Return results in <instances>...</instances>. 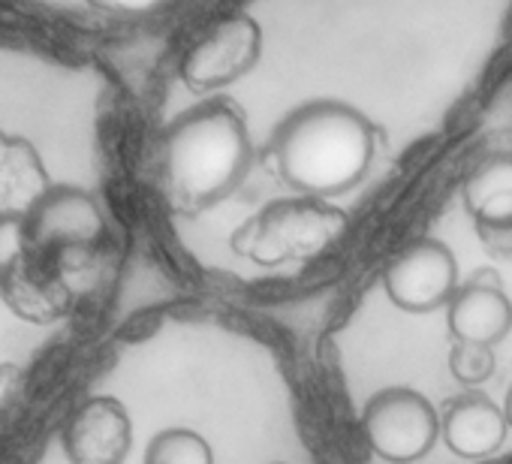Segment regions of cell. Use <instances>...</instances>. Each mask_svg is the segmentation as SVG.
<instances>
[{
    "label": "cell",
    "mask_w": 512,
    "mask_h": 464,
    "mask_svg": "<svg viewBox=\"0 0 512 464\" xmlns=\"http://www.w3.org/2000/svg\"><path fill=\"white\" fill-rule=\"evenodd\" d=\"M377 136L374 121L356 106L314 100L281 121L269 151L287 187L299 196L329 199L368 175Z\"/></svg>",
    "instance_id": "obj_1"
},
{
    "label": "cell",
    "mask_w": 512,
    "mask_h": 464,
    "mask_svg": "<svg viewBox=\"0 0 512 464\" xmlns=\"http://www.w3.org/2000/svg\"><path fill=\"white\" fill-rule=\"evenodd\" d=\"M253 166L247 118L229 100H208L163 136V190L175 211L196 214L226 199Z\"/></svg>",
    "instance_id": "obj_2"
},
{
    "label": "cell",
    "mask_w": 512,
    "mask_h": 464,
    "mask_svg": "<svg viewBox=\"0 0 512 464\" xmlns=\"http://www.w3.org/2000/svg\"><path fill=\"white\" fill-rule=\"evenodd\" d=\"M347 223V214L326 199H275L232 232V251L256 266L308 263L344 236Z\"/></svg>",
    "instance_id": "obj_3"
},
{
    "label": "cell",
    "mask_w": 512,
    "mask_h": 464,
    "mask_svg": "<svg viewBox=\"0 0 512 464\" xmlns=\"http://www.w3.org/2000/svg\"><path fill=\"white\" fill-rule=\"evenodd\" d=\"M58 254L31 245L25 220H0V296L28 323H55L70 305Z\"/></svg>",
    "instance_id": "obj_4"
},
{
    "label": "cell",
    "mask_w": 512,
    "mask_h": 464,
    "mask_svg": "<svg viewBox=\"0 0 512 464\" xmlns=\"http://www.w3.org/2000/svg\"><path fill=\"white\" fill-rule=\"evenodd\" d=\"M362 431L368 446L392 461L410 464L431 452L440 437V419L434 404L407 386H392L377 392L362 413Z\"/></svg>",
    "instance_id": "obj_5"
},
{
    "label": "cell",
    "mask_w": 512,
    "mask_h": 464,
    "mask_svg": "<svg viewBox=\"0 0 512 464\" xmlns=\"http://www.w3.org/2000/svg\"><path fill=\"white\" fill-rule=\"evenodd\" d=\"M263 52V31L250 16L232 13L214 22L184 55L181 79L190 91H214L244 79Z\"/></svg>",
    "instance_id": "obj_6"
},
{
    "label": "cell",
    "mask_w": 512,
    "mask_h": 464,
    "mask_svg": "<svg viewBox=\"0 0 512 464\" xmlns=\"http://www.w3.org/2000/svg\"><path fill=\"white\" fill-rule=\"evenodd\" d=\"M383 290L392 305L410 314H428L440 305H449L458 290V266L452 251L434 239L410 245L386 269Z\"/></svg>",
    "instance_id": "obj_7"
},
{
    "label": "cell",
    "mask_w": 512,
    "mask_h": 464,
    "mask_svg": "<svg viewBox=\"0 0 512 464\" xmlns=\"http://www.w3.org/2000/svg\"><path fill=\"white\" fill-rule=\"evenodd\" d=\"M28 239L46 254L88 251L103 236V211L88 190L52 187L25 217Z\"/></svg>",
    "instance_id": "obj_8"
},
{
    "label": "cell",
    "mask_w": 512,
    "mask_h": 464,
    "mask_svg": "<svg viewBox=\"0 0 512 464\" xmlns=\"http://www.w3.org/2000/svg\"><path fill=\"white\" fill-rule=\"evenodd\" d=\"M133 443L130 413L118 398H88L67 422L64 449L70 464H124Z\"/></svg>",
    "instance_id": "obj_9"
},
{
    "label": "cell",
    "mask_w": 512,
    "mask_h": 464,
    "mask_svg": "<svg viewBox=\"0 0 512 464\" xmlns=\"http://www.w3.org/2000/svg\"><path fill=\"white\" fill-rule=\"evenodd\" d=\"M512 329V302L494 272H476L449 299V332L455 341L494 347Z\"/></svg>",
    "instance_id": "obj_10"
},
{
    "label": "cell",
    "mask_w": 512,
    "mask_h": 464,
    "mask_svg": "<svg viewBox=\"0 0 512 464\" xmlns=\"http://www.w3.org/2000/svg\"><path fill=\"white\" fill-rule=\"evenodd\" d=\"M503 410L482 392H461L443 404L440 437L461 458H488L506 440Z\"/></svg>",
    "instance_id": "obj_11"
},
{
    "label": "cell",
    "mask_w": 512,
    "mask_h": 464,
    "mask_svg": "<svg viewBox=\"0 0 512 464\" xmlns=\"http://www.w3.org/2000/svg\"><path fill=\"white\" fill-rule=\"evenodd\" d=\"M52 190L37 148L0 130V220H25Z\"/></svg>",
    "instance_id": "obj_12"
},
{
    "label": "cell",
    "mask_w": 512,
    "mask_h": 464,
    "mask_svg": "<svg viewBox=\"0 0 512 464\" xmlns=\"http://www.w3.org/2000/svg\"><path fill=\"white\" fill-rule=\"evenodd\" d=\"M464 208L476 223L512 217V154H497L479 163L464 181Z\"/></svg>",
    "instance_id": "obj_13"
},
{
    "label": "cell",
    "mask_w": 512,
    "mask_h": 464,
    "mask_svg": "<svg viewBox=\"0 0 512 464\" xmlns=\"http://www.w3.org/2000/svg\"><path fill=\"white\" fill-rule=\"evenodd\" d=\"M145 464H214V455L202 434L190 428H166L148 443Z\"/></svg>",
    "instance_id": "obj_14"
},
{
    "label": "cell",
    "mask_w": 512,
    "mask_h": 464,
    "mask_svg": "<svg viewBox=\"0 0 512 464\" xmlns=\"http://www.w3.org/2000/svg\"><path fill=\"white\" fill-rule=\"evenodd\" d=\"M494 350L488 344L473 341H452L449 350V371L464 386H479L494 374Z\"/></svg>",
    "instance_id": "obj_15"
},
{
    "label": "cell",
    "mask_w": 512,
    "mask_h": 464,
    "mask_svg": "<svg viewBox=\"0 0 512 464\" xmlns=\"http://www.w3.org/2000/svg\"><path fill=\"white\" fill-rule=\"evenodd\" d=\"M476 236L488 254L512 260V217L494 223H476Z\"/></svg>",
    "instance_id": "obj_16"
},
{
    "label": "cell",
    "mask_w": 512,
    "mask_h": 464,
    "mask_svg": "<svg viewBox=\"0 0 512 464\" xmlns=\"http://www.w3.org/2000/svg\"><path fill=\"white\" fill-rule=\"evenodd\" d=\"M16 380H19V371L16 365H0V410H4L10 392L16 389Z\"/></svg>",
    "instance_id": "obj_17"
},
{
    "label": "cell",
    "mask_w": 512,
    "mask_h": 464,
    "mask_svg": "<svg viewBox=\"0 0 512 464\" xmlns=\"http://www.w3.org/2000/svg\"><path fill=\"white\" fill-rule=\"evenodd\" d=\"M503 416H506V425L512 428V386L506 392V404H503Z\"/></svg>",
    "instance_id": "obj_18"
}]
</instances>
